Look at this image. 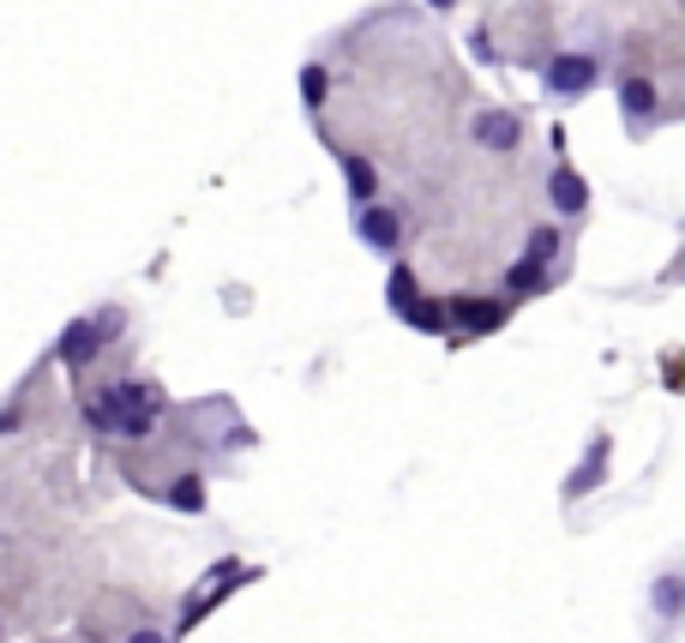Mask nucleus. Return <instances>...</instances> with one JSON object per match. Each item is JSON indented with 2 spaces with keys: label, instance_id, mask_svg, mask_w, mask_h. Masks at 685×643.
Wrapping results in <instances>:
<instances>
[{
  "label": "nucleus",
  "instance_id": "obj_1",
  "mask_svg": "<svg viewBox=\"0 0 685 643\" xmlns=\"http://www.w3.org/2000/svg\"><path fill=\"white\" fill-rule=\"evenodd\" d=\"M595 79H602V55H589V49H559L542 67L547 102H584L595 91Z\"/></svg>",
  "mask_w": 685,
  "mask_h": 643
},
{
  "label": "nucleus",
  "instance_id": "obj_2",
  "mask_svg": "<svg viewBox=\"0 0 685 643\" xmlns=\"http://www.w3.org/2000/svg\"><path fill=\"white\" fill-rule=\"evenodd\" d=\"M469 139L482 145V151H494V157H512L517 145H524V121H517L512 109H475Z\"/></svg>",
  "mask_w": 685,
  "mask_h": 643
},
{
  "label": "nucleus",
  "instance_id": "obj_3",
  "mask_svg": "<svg viewBox=\"0 0 685 643\" xmlns=\"http://www.w3.org/2000/svg\"><path fill=\"white\" fill-rule=\"evenodd\" d=\"M355 235H361V247H374L379 259H391V253L404 247V217H397L391 205H367V211H355Z\"/></svg>",
  "mask_w": 685,
  "mask_h": 643
},
{
  "label": "nucleus",
  "instance_id": "obj_4",
  "mask_svg": "<svg viewBox=\"0 0 685 643\" xmlns=\"http://www.w3.org/2000/svg\"><path fill=\"white\" fill-rule=\"evenodd\" d=\"M619 115L632 132H649L662 121V91H655V79H619Z\"/></svg>",
  "mask_w": 685,
  "mask_h": 643
},
{
  "label": "nucleus",
  "instance_id": "obj_5",
  "mask_svg": "<svg viewBox=\"0 0 685 643\" xmlns=\"http://www.w3.org/2000/svg\"><path fill=\"white\" fill-rule=\"evenodd\" d=\"M547 205H554V217H565V222L584 217V211H589V181H584L577 169H565V162H559V169L547 175Z\"/></svg>",
  "mask_w": 685,
  "mask_h": 643
},
{
  "label": "nucleus",
  "instance_id": "obj_6",
  "mask_svg": "<svg viewBox=\"0 0 685 643\" xmlns=\"http://www.w3.org/2000/svg\"><path fill=\"white\" fill-rule=\"evenodd\" d=\"M109 325H115V313H109V319H72L67 332H61V362L67 367H85L102 349V332H109Z\"/></svg>",
  "mask_w": 685,
  "mask_h": 643
},
{
  "label": "nucleus",
  "instance_id": "obj_7",
  "mask_svg": "<svg viewBox=\"0 0 685 643\" xmlns=\"http://www.w3.org/2000/svg\"><path fill=\"white\" fill-rule=\"evenodd\" d=\"M337 169H343V181H349L355 211L379 205V169H374V162H367V157H355V151H337Z\"/></svg>",
  "mask_w": 685,
  "mask_h": 643
},
{
  "label": "nucleus",
  "instance_id": "obj_8",
  "mask_svg": "<svg viewBox=\"0 0 685 643\" xmlns=\"http://www.w3.org/2000/svg\"><path fill=\"white\" fill-rule=\"evenodd\" d=\"M451 319L464 325V332H494V325L505 319V307H499V301H475V295H457V301H451Z\"/></svg>",
  "mask_w": 685,
  "mask_h": 643
},
{
  "label": "nucleus",
  "instance_id": "obj_9",
  "mask_svg": "<svg viewBox=\"0 0 685 643\" xmlns=\"http://www.w3.org/2000/svg\"><path fill=\"white\" fill-rule=\"evenodd\" d=\"M602 469H607V439H595V445H589V457L572 469V482H565V493H572V499H577V493H595V482H602Z\"/></svg>",
  "mask_w": 685,
  "mask_h": 643
},
{
  "label": "nucleus",
  "instance_id": "obj_10",
  "mask_svg": "<svg viewBox=\"0 0 685 643\" xmlns=\"http://www.w3.org/2000/svg\"><path fill=\"white\" fill-rule=\"evenodd\" d=\"M559 247H565L559 222H535V229H529V241H524V259H535V265H554V259H559Z\"/></svg>",
  "mask_w": 685,
  "mask_h": 643
},
{
  "label": "nucleus",
  "instance_id": "obj_11",
  "mask_svg": "<svg viewBox=\"0 0 685 643\" xmlns=\"http://www.w3.org/2000/svg\"><path fill=\"white\" fill-rule=\"evenodd\" d=\"M542 289H547V265L517 259L512 271H505V295H542Z\"/></svg>",
  "mask_w": 685,
  "mask_h": 643
},
{
  "label": "nucleus",
  "instance_id": "obj_12",
  "mask_svg": "<svg viewBox=\"0 0 685 643\" xmlns=\"http://www.w3.org/2000/svg\"><path fill=\"white\" fill-rule=\"evenodd\" d=\"M162 499H169L175 512H192V517H199V512H205V482H199V475H175Z\"/></svg>",
  "mask_w": 685,
  "mask_h": 643
},
{
  "label": "nucleus",
  "instance_id": "obj_13",
  "mask_svg": "<svg viewBox=\"0 0 685 643\" xmlns=\"http://www.w3.org/2000/svg\"><path fill=\"white\" fill-rule=\"evenodd\" d=\"M649 602H655V613H662V620H679V613H685V577H655Z\"/></svg>",
  "mask_w": 685,
  "mask_h": 643
},
{
  "label": "nucleus",
  "instance_id": "obj_14",
  "mask_svg": "<svg viewBox=\"0 0 685 643\" xmlns=\"http://www.w3.org/2000/svg\"><path fill=\"white\" fill-rule=\"evenodd\" d=\"M415 295H421V289H415V271H409V265H397L391 283H385V301H391L397 313H409V307H415Z\"/></svg>",
  "mask_w": 685,
  "mask_h": 643
},
{
  "label": "nucleus",
  "instance_id": "obj_15",
  "mask_svg": "<svg viewBox=\"0 0 685 643\" xmlns=\"http://www.w3.org/2000/svg\"><path fill=\"white\" fill-rule=\"evenodd\" d=\"M301 97H307V109H325V97H331V72H325L319 61L301 72Z\"/></svg>",
  "mask_w": 685,
  "mask_h": 643
},
{
  "label": "nucleus",
  "instance_id": "obj_16",
  "mask_svg": "<svg viewBox=\"0 0 685 643\" xmlns=\"http://www.w3.org/2000/svg\"><path fill=\"white\" fill-rule=\"evenodd\" d=\"M404 319L415 325V332H445V325H451V319H445V307H439V301H415V307L404 313Z\"/></svg>",
  "mask_w": 685,
  "mask_h": 643
},
{
  "label": "nucleus",
  "instance_id": "obj_17",
  "mask_svg": "<svg viewBox=\"0 0 685 643\" xmlns=\"http://www.w3.org/2000/svg\"><path fill=\"white\" fill-rule=\"evenodd\" d=\"M469 55H475V61H499V55H494V31H469Z\"/></svg>",
  "mask_w": 685,
  "mask_h": 643
},
{
  "label": "nucleus",
  "instance_id": "obj_18",
  "mask_svg": "<svg viewBox=\"0 0 685 643\" xmlns=\"http://www.w3.org/2000/svg\"><path fill=\"white\" fill-rule=\"evenodd\" d=\"M127 643H169V637H162V632H151V625H145V632H132Z\"/></svg>",
  "mask_w": 685,
  "mask_h": 643
},
{
  "label": "nucleus",
  "instance_id": "obj_19",
  "mask_svg": "<svg viewBox=\"0 0 685 643\" xmlns=\"http://www.w3.org/2000/svg\"><path fill=\"white\" fill-rule=\"evenodd\" d=\"M427 7H439V12H445V7H457V0H427Z\"/></svg>",
  "mask_w": 685,
  "mask_h": 643
}]
</instances>
